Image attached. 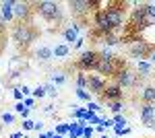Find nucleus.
Instances as JSON below:
<instances>
[{
	"instance_id": "8fccbe9b",
	"label": "nucleus",
	"mask_w": 155,
	"mask_h": 138,
	"mask_svg": "<svg viewBox=\"0 0 155 138\" xmlns=\"http://www.w3.org/2000/svg\"><path fill=\"white\" fill-rule=\"evenodd\" d=\"M39 138H50V134H48V132H41V134H39Z\"/></svg>"
},
{
	"instance_id": "a19ab883",
	"label": "nucleus",
	"mask_w": 155,
	"mask_h": 138,
	"mask_svg": "<svg viewBox=\"0 0 155 138\" xmlns=\"http://www.w3.org/2000/svg\"><path fill=\"white\" fill-rule=\"evenodd\" d=\"M104 126H106V130H107V128H114L116 124H114V120H106V117H104Z\"/></svg>"
},
{
	"instance_id": "603ef678",
	"label": "nucleus",
	"mask_w": 155,
	"mask_h": 138,
	"mask_svg": "<svg viewBox=\"0 0 155 138\" xmlns=\"http://www.w3.org/2000/svg\"><path fill=\"white\" fill-rule=\"evenodd\" d=\"M101 138H107V136H106V134H104V136H101Z\"/></svg>"
},
{
	"instance_id": "bb28decb",
	"label": "nucleus",
	"mask_w": 155,
	"mask_h": 138,
	"mask_svg": "<svg viewBox=\"0 0 155 138\" xmlns=\"http://www.w3.org/2000/svg\"><path fill=\"white\" fill-rule=\"evenodd\" d=\"M99 60H104V62H114L116 56H114L110 50H104V52H99Z\"/></svg>"
},
{
	"instance_id": "4468645a",
	"label": "nucleus",
	"mask_w": 155,
	"mask_h": 138,
	"mask_svg": "<svg viewBox=\"0 0 155 138\" xmlns=\"http://www.w3.org/2000/svg\"><path fill=\"white\" fill-rule=\"evenodd\" d=\"M155 117V103H143L141 105V122L149 124Z\"/></svg>"
},
{
	"instance_id": "e433bc0d",
	"label": "nucleus",
	"mask_w": 155,
	"mask_h": 138,
	"mask_svg": "<svg viewBox=\"0 0 155 138\" xmlns=\"http://www.w3.org/2000/svg\"><path fill=\"white\" fill-rule=\"evenodd\" d=\"M25 109H27V107H25L23 101H17V105H15V114H19V115H21V114L25 111Z\"/></svg>"
},
{
	"instance_id": "ddd939ff",
	"label": "nucleus",
	"mask_w": 155,
	"mask_h": 138,
	"mask_svg": "<svg viewBox=\"0 0 155 138\" xmlns=\"http://www.w3.org/2000/svg\"><path fill=\"white\" fill-rule=\"evenodd\" d=\"M15 0H4V2H0V14H2V19L6 21V25L12 23L15 21Z\"/></svg>"
},
{
	"instance_id": "aec40b11",
	"label": "nucleus",
	"mask_w": 155,
	"mask_h": 138,
	"mask_svg": "<svg viewBox=\"0 0 155 138\" xmlns=\"http://www.w3.org/2000/svg\"><path fill=\"white\" fill-rule=\"evenodd\" d=\"M50 82H52V85H64V82H66V74L54 70V72L50 74Z\"/></svg>"
},
{
	"instance_id": "20e7f679",
	"label": "nucleus",
	"mask_w": 155,
	"mask_h": 138,
	"mask_svg": "<svg viewBox=\"0 0 155 138\" xmlns=\"http://www.w3.org/2000/svg\"><path fill=\"white\" fill-rule=\"evenodd\" d=\"M114 82H116V85H120L122 89H134V87H139L141 76L137 74V70H132V68H128V66H124V68H120L118 72H116Z\"/></svg>"
},
{
	"instance_id": "49530a36",
	"label": "nucleus",
	"mask_w": 155,
	"mask_h": 138,
	"mask_svg": "<svg viewBox=\"0 0 155 138\" xmlns=\"http://www.w3.org/2000/svg\"><path fill=\"white\" fill-rule=\"evenodd\" d=\"M149 62H151V64H155V47L151 50V54H149Z\"/></svg>"
},
{
	"instance_id": "c9c22d12",
	"label": "nucleus",
	"mask_w": 155,
	"mask_h": 138,
	"mask_svg": "<svg viewBox=\"0 0 155 138\" xmlns=\"http://www.w3.org/2000/svg\"><path fill=\"white\" fill-rule=\"evenodd\" d=\"M23 103H25V107H27V109H33V105H35V99H33V97H25Z\"/></svg>"
},
{
	"instance_id": "9d476101",
	"label": "nucleus",
	"mask_w": 155,
	"mask_h": 138,
	"mask_svg": "<svg viewBox=\"0 0 155 138\" xmlns=\"http://www.w3.org/2000/svg\"><path fill=\"white\" fill-rule=\"evenodd\" d=\"M68 8H71V12L74 17H83V14H89V11H93L91 0H71Z\"/></svg>"
},
{
	"instance_id": "4be33fe9",
	"label": "nucleus",
	"mask_w": 155,
	"mask_h": 138,
	"mask_svg": "<svg viewBox=\"0 0 155 138\" xmlns=\"http://www.w3.org/2000/svg\"><path fill=\"white\" fill-rule=\"evenodd\" d=\"M15 120H17V117H15V114H11V111H2V114H0V122L6 124V126L15 124Z\"/></svg>"
},
{
	"instance_id": "f8f14e48",
	"label": "nucleus",
	"mask_w": 155,
	"mask_h": 138,
	"mask_svg": "<svg viewBox=\"0 0 155 138\" xmlns=\"http://www.w3.org/2000/svg\"><path fill=\"white\" fill-rule=\"evenodd\" d=\"M81 25L79 23H72L68 27H64L62 29V37H64V41H66V46H72V43H77V39L81 37Z\"/></svg>"
},
{
	"instance_id": "c03bdc74",
	"label": "nucleus",
	"mask_w": 155,
	"mask_h": 138,
	"mask_svg": "<svg viewBox=\"0 0 155 138\" xmlns=\"http://www.w3.org/2000/svg\"><path fill=\"white\" fill-rule=\"evenodd\" d=\"M4 29H6V21H4L2 14H0V31H4Z\"/></svg>"
},
{
	"instance_id": "dca6fc26",
	"label": "nucleus",
	"mask_w": 155,
	"mask_h": 138,
	"mask_svg": "<svg viewBox=\"0 0 155 138\" xmlns=\"http://www.w3.org/2000/svg\"><path fill=\"white\" fill-rule=\"evenodd\" d=\"M35 58L39 60V62H50V60L54 58V47H50V46H41V47H37Z\"/></svg>"
},
{
	"instance_id": "58836bf2",
	"label": "nucleus",
	"mask_w": 155,
	"mask_h": 138,
	"mask_svg": "<svg viewBox=\"0 0 155 138\" xmlns=\"http://www.w3.org/2000/svg\"><path fill=\"white\" fill-rule=\"evenodd\" d=\"M83 46H85V37H79L77 43H74V50H81V52H83Z\"/></svg>"
},
{
	"instance_id": "c756f323",
	"label": "nucleus",
	"mask_w": 155,
	"mask_h": 138,
	"mask_svg": "<svg viewBox=\"0 0 155 138\" xmlns=\"http://www.w3.org/2000/svg\"><path fill=\"white\" fill-rule=\"evenodd\" d=\"M85 111H87V107H74V109H72V117H74V120H83Z\"/></svg>"
},
{
	"instance_id": "473e14b6",
	"label": "nucleus",
	"mask_w": 155,
	"mask_h": 138,
	"mask_svg": "<svg viewBox=\"0 0 155 138\" xmlns=\"http://www.w3.org/2000/svg\"><path fill=\"white\" fill-rule=\"evenodd\" d=\"M87 109L93 111V114H99V111H101V105L95 103V101H89V103H87Z\"/></svg>"
},
{
	"instance_id": "0eeeda50",
	"label": "nucleus",
	"mask_w": 155,
	"mask_h": 138,
	"mask_svg": "<svg viewBox=\"0 0 155 138\" xmlns=\"http://www.w3.org/2000/svg\"><path fill=\"white\" fill-rule=\"evenodd\" d=\"M33 2H15V21L17 23H27L31 12H33Z\"/></svg>"
},
{
	"instance_id": "ea45409f",
	"label": "nucleus",
	"mask_w": 155,
	"mask_h": 138,
	"mask_svg": "<svg viewBox=\"0 0 155 138\" xmlns=\"http://www.w3.org/2000/svg\"><path fill=\"white\" fill-rule=\"evenodd\" d=\"M93 132H95L93 128L87 126V128H85V132H83V138H91V136H93Z\"/></svg>"
},
{
	"instance_id": "72a5a7b5",
	"label": "nucleus",
	"mask_w": 155,
	"mask_h": 138,
	"mask_svg": "<svg viewBox=\"0 0 155 138\" xmlns=\"http://www.w3.org/2000/svg\"><path fill=\"white\" fill-rule=\"evenodd\" d=\"M44 87H46V93H48L50 97H56V85H52V82H46Z\"/></svg>"
},
{
	"instance_id": "a878e982",
	"label": "nucleus",
	"mask_w": 155,
	"mask_h": 138,
	"mask_svg": "<svg viewBox=\"0 0 155 138\" xmlns=\"http://www.w3.org/2000/svg\"><path fill=\"white\" fill-rule=\"evenodd\" d=\"M74 93H77V97H79L81 101H87V103L91 101V93H87V89H77Z\"/></svg>"
},
{
	"instance_id": "f257e3e1",
	"label": "nucleus",
	"mask_w": 155,
	"mask_h": 138,
	"mask_svg": "<svg viewBox=\"0 0 155 138\" xmlns=\"http://www.w3.org/2000/svg\"><path fill=\"white\" fill-rule=\"evenodd\" d=\"M33 8H35V12L41 19H46L48 23H62V8H60L58 2L39 0V2H33Z\"/></svg>"
},
{
	"instance_id": "5701e85b",
	"label": "nucleus",
	"mask_w": 155,
	"mask_h": 138,
	"mask_svg": "<svg viewBox=\"0 0 155 138\" xmlns=\"http://www.w3.org/2000/svg\"><path fill=\"white\" fill-rule=\"evenodd\" d=\"M101 39H104V43H106L107 47H112V46H118L120 41H122V39H120V37H116V35H114V33L106 35V37H101Z\"/></svg>"
},
{
	"instance_id": "c85d7f7f",
	"label": "nucleus",
	"mask_w": 155,
	"mask_h": 138,
	"mask_svg": "<svg viewBox=\"0 0 155 138\" xmlns=\"http://www.w3.org/2000/svg\"><path fill=\"white\" fill-rule=\"evenodd\" d=\"M114 124H118V126H126L128 124V120H126V115H122V114H114Z\"/></svg>"
},
{
	"instance_id": "a211bd4d",
	"label": "nucleus",
	"mask_w": 155,
	"mask_h": 138,
	"mask_svg": "<svg viewBox=\"0 0 155 138\" xmlns=\"http://www.w3.org/2000/svg\"><path fill=\"white\" fill-rule=\"evenodd\" d=\"M106 107L112 111V114H122V111L126 109L122 101H106Z\"/></svg>"
},
{
	"instance_id": "7ed1b4c3",
	"label": "nucleus",
	"mask_w": 155,
	"mask_h": 138,
	"mask_svg": "<svg viewBox=\"0 0 155 138\" xmlns=\"http://www.w3.org/2000/svg\"><path fill=\"white\" fill-rule=\"evenodd\" d=\"M97 62H99V52L97 50H83L77 58L74 66H77L79 72H91V70H95Z\"/></svg>"
},
{
	"instance_id": "1a4fd4ad",
	"label": "nucleus",
	"mask_w": 155,
	"mask_h": 138,
	"mask_svg": "<svg viewBox=\"0 0 155 138\" xmlns=\"http://www.w3.org/2000/svg\"><path fill=\"white\" fill-rule=\"evenodd\" d=\"M106 87H107V79L106 76H101V74H89V91L91 93H95V95H104V91H106Z\"/></svg>"
},
{
	"instance_id": "2eb2a0df",
	"label": "nucleus",
	"mask_w": 155,
	"mask_h": 138,
	"mask_svg": "<svg viewBox=\"0 0 155 138\" xmlns=\"http://www.w3.org/2000/svg\"><path fill=\"white\" fill-rule=\"evenodd\" d=\"M139 99H141L143 103H155V85L143 87L141 93H139Z\"/></svg>"
},
{
	"instance_id": "39448f33",
	"label": "nucleus",
	"mask_w": 155,
	"mask_h": 138,
	"mask_svg": "<svg viewBox=\"0 0 155 138\" xmlns=\"http://www.w3.org/2000/svg\"><path fill=\"white\" fill-rule=\"evenodd\" d=\"M106 12V19L107 23L112 25V29H120V27H124V21H126V12L122 8V4H114V2H110V6L104 8Z\"/></svg>"
},
{
	"instance_id": "423d86ee",
	"label": "nucleus",
	"mask_w": 155,
	"mask_h": 138,
	"mask_svg": "<svg viewBox=\"0 0 155 138\" xmlns=\"http://www.w3.org/2000/svg\"><path fill=\"white\" fill-rule=\"evenodd\" d=\"M151 50H153V46H151L149 41H145L143 37H139V39H134V41L128 43V56L134 58L137 62H141L145 58H149Z\"/></svg>"
},
{
	"instance_id": "7c9ffc66",
	"label": "nucleus",
	"mask_w": 155,
	"mask_h": 138,
	"mask_svg": "<svg viewBox=\"0 0 155 138\" xmlns=\"http://www.w3.org/2000/svg\"><path fill=\"white\" fill-rule=\"evenodd\" d=\"M114 132L118 134V136H126V134H130V128H126V126H114Z\"/></svg>"
},
{
	"instance_id": "3c124183",
	"label": "nucleus",
	"mask_w": 155,
	"mask_h": 138,
	"mask_svg": "<svg viewBox=\"0 0 155 138\" xmlns=\"http://www.w3.org/2000/svg\"><path fill=\"white\" fill-rule=\"evenodd\" d=\"M66 138H72V136H71V134H68V136H66Z\"/></svg>"
},
{
	"instance_id": "412c9836",
	"label": "nucleus",
	"mask_w": 155,
	"mask_h": 138,
	"mask_svg": "<svg viewBox=\"0 0 155 138\" xmlns=\"http://www.w3.org/2000/svg\"><path fill=\"white\" fill-rule=\"evenodd\" d=\"M89 87V76L87 72H79L77 74V89H87Z\"/></svg>"
},
{
	"instance_id": "de8ad7c7",
	"label": "nucleus",
	"mask_w": 155,
	"mask_h": 138,
	"mask_svg": "<svg viewBox=\"0 0 155 138\" xmlns=\"http://www.w3.org/2000/svg\"><path fill=\"white\" fill-rule=\"evenodd\" d=\"M95 132H97V134H104V132H106V126H104V124H101V126H97Z\"/></svg>"
},
{
	"instance_id": "b1692460",
	"label": "nucleus",
	"mask_w": 155,
	"mask_h": 138,
	"mask_svg": "<svg viewBox=\"0 0 155 138\" xmlns=\"http://www.w3.org/2000/svg\"><path fill=\"white\" fill-rule=\"evenodd\" d=\"M54 132L60 134V136H68V134H71V124H58Z\"/></svg>"
},
{
	"instance_id": "2f4dec72",
	"label": "nucleus",
	"mask_w": 155,
	"mask_h": 138,
	"mask_svg": "<svg viewBox=\"0 0 155 138\" xmlns=\"http://www.w3.org/2000/svg\"><path fill=\"white\" fill-rule=\"evenodd\" d=\"M21 126H23V132H29V130H33V128H35V122H33V120H23V122H21Z\"/></svg>"
},
{
	"instance_id": "9b49d317",
	"label": "nucleus",
	"mask_w": 155,
	"mask_h": 138,
	"mask_svg": "<svg viewBox=\"0 0 155 138\" xmlns=\"http://www.w3.org/2000/svg\"><path fill=\"white\" fill-rule=\"evenodd\" d=\"M147 19V11H145V4H137L134 2V8L130 12V25L139 31V27L143 25V21Z\"/></svg>"
},
{
	"instance_id": "6ab92c4d",
	"label": "nucleus",
	"mask_w": 155,
	"mask_h": 138,
	"mask_svg": "<svg viewBox=\"0 0 155 138\" xmlns=\"http://www.w3.org/2000/svg\"><path fill=\"white\" fill-rule=\"evenodd\" d=\"M68 54H71V46H66V43H60L54 47V58H66Z\"/></svg>"
},
{
	"instance_id": "f704fd0d",
	"label": "nucleus",
	"mask_w": 155,
	"mask_h": 138,
	"mask_svg": "<svg viewBox=\"0 0 155 138\" xmlns=\"http://www.w3.org/2000/svg\"><path fill=\"white\" fill-rule=\"evenodd\" d=\"M12 97H15L17 101H23L25 99V95L21 93V87H15V89H12Z\"/></svg>"
},
{
	"instance_id": "37998d69",
	"label": "nucleus",
	"mask_w": 155,
	"mask_h": 138,
	"mask_svg": "<svg viewBox=\"0 0 155 138\" xmlns=\"http://www.w3.org/2000/svg\"><path fill=\"white\" fill-rule=\"evenodd\" d=\"M29 111H31V109H25L23 114H21V122H23V120H29Z\"/></svg>"
},
{
	"instance_id": "393cba45",
	"label": "nucleus",
	"mask_w": 155,
	"mask_h": 138,
	"mask_svg": "<svg viewBox=\"0 0 155 138\" xmlns=\"http://www.w3.org/2000/svg\"><path fill=\"white\" fill-rule=\"evenodd\" d=\"M46 95H48V93H46V87H44V85H37L35 89H33V95H31V97H33V99H41V97H46Z\"/></svg>"
},
{
	"instance_id": "a18cd8bd",
	"label": "nucleus",
	"mask_w": 155,
	"mask_h": 138,
	"mask_svg": "<svg viewBox=\"0 0 155 138\" xmlns=\"http://www.w3.org/2000/svg\"><path fill=\"white\" fill-rule=\"evenodd\" d=\"M8 138H25V136H23V132H12Z\"/></svg>"
},
{
	"instance_id": "cd10ccee",
	"label": "nucleus",
	"mask_w": 155,
	"mask_h": 138,
	"mask_svg": "<svg viewBox=\"0 0 155 138\" xmlns=\"http://www.w3.org/2000/svg\"><path fill=\"white\" fill-rule=\"evenodd\" d=\"M145 11H147V17L151 21H155V2H147L145 4Z\"/></svg>"
},
{
	"instance_id": "79ce46f5",
	"label": "nucleus",
	"mask_w": 155,
	"mask_h": 138,
	"mask_svg": "<svg viewBox=\"0 0 155 138\" xmlns=\"http://www.w3.org/2000/svg\"><path fill=\"white\" fill-rule=\"evenodd\" d=\"M33 130H35V132H39V134H41V130H44V124H41V122H35V128H33Z\"/></svg>"
},
{
	"instance_id": "6e6552de",
	"label": "nucleus",
	"mask_w": 155,
	"mask_h": 138,
	"mask_svg": "<svg viewBox=\"0 0 155 138\" xmlns=\"http://www.w3.org/2000/svg\"><path fill=\"white\" fill-rule=\"evenodd\" d=\"M101 101H122L124 99V91H122V87L120 85H116V82H107L106 91H104V95L99 97Z\"/></svg>"
},
{
	"instance_id": "09e8293b",
	"label": "nucleus",
	"mask_w": 155,
	"mask_h": 138,
	"mask_svg": "<svg viewBox=\"0 0 155 138\" xmlns=\"http://www.w3.org/2000/svg\"><path fill=\"white\" fill-rule=\"evenodd\" d=\"M145 126H147V128H151V130H155V117L151 120V122H149V124H145Z\"/></svg>"
},
{
	"instance_id": "f03ea898",
	"label": "nucleus",
	"mask_w": 155,
	"mask_h": 138,
	"mask_svg": "<svg viewBox=\"0 0 155 138\" xmlns=\"http://www.w3.org/2000/svg\"><path fill=\"white\" fill-rule=\"evenodd\" d=\"M11 37L19 43V46H31L33 41H35V37H37V31L31 27L29 23H17L15 27L11 29Z\"/></svg>"
},
{
	"instance_id": "4c0bfd02",
	"label": "nucleus",
	"mask_w": 155,
	"mask_h": 138,
	"mask_svg": "<svg viewBox=\"0 0 155 138\" xmlns=\"http://www.w3.org/2000/svg\"><path fill=\"white\" fill-rule=\"evenodd\" d=\"M54 109H56L54 105H46V107H44L41 111H44V115H54Z\"/></svg>"
},
{
	"instance_id": "f3484780",
	"label": "nucleus",
	"mask_w": 155,
	"mask_h": 138,
	"mask_svg": "<svg viewBox=\"0 0 155 138\" xmlns=\"http://www.w3.org/2000/svg\"><path fill=\"white\" fill-rule=\"evenodd\" d=\"M137 72L141 74V79H147L153 72V64L149 60H141V62H137Z\"/></svg>"
}]
</instances>
